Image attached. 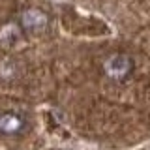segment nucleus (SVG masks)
<instances>
[{"label":"nucleus","instance_id":"1","mask_svg":"<svg viewBox=\"0 0 150 150\" xmlns=\"http://www.w3.org/2000/svg\"><path fill=\"white\" fill-rule=\"evenodd\" d=\"M133 71V60L128 54L122 53H115L111 56H107L103 62V73L107 75V79L115 83H122L131 75Z\"/></svg>","mask_w":150,"mask_h":150},{"label":"nucleus","instance_id":"2","mask_svg":"<svg viewBox=\"0 0 150 150\" xmlns=\"http://www.w3.org/2000/svg\"><path fill=\"white\" fill-rule=\"evenodd\" d=\"M28 128V120L19 112L0 115V135H19Z\"/></svg>","mask_w":150,"mask_h":150},{"label":"nucleus","instance_id":"3","mask_svg":"<svg viewBox=\"0 0 150 150\" xmlns=\"http://www.w3.org/2000/svg\"><path fill=\"white\" fill-rule=\"evenodd\" d=\"M21 25L26 30H41V28L47 26V15L41 9H36V8L25 9L21 13Z\"/></svg>","mask_w":150,"mask_h":150}]
</instances>
